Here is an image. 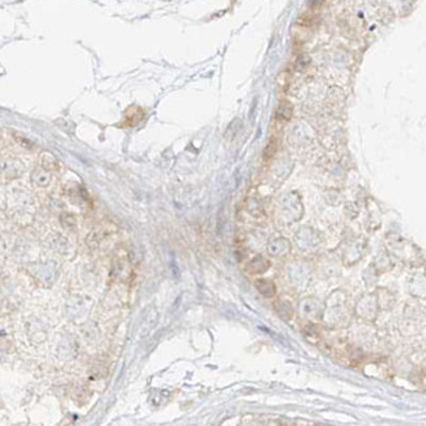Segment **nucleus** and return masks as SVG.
I'll return each mask as SVG.
<instances>
[{
    "mask_svg": "<svg viewBox=\"0 0 426 426\" xmlns=\"http://www.w3.org/2000/svg\"><path fill=\"white\" fill-rule=\"evenodd\" d=\"M144 110L139 106H131L129 107L125 113V118H123V126H135L137 123L142 121Z\"/></svg>",
    "mask_w": 426,
    "mask_h": 426,
    "instance_id": "1",
    "label": "nucleus"
},
{
    "mask_svg": "<svg viewBox=\"0 0 426 426\" xmlns=\"http://www.w3.org/2000/svg\"><path fill=\"white\" fill-rule=\"evenodd\" d=\"M290 117H291V106L287 103H282L277 110V118L288 119Z\"/></svg>",
    "mask_w": 426,
    "mask_h": 426,
    "instance_id": "3",
    "label": "nucleus"
},
{
    "mask_svg": "<svg viewBox=\"0 0 426 426\" xmlns=\"http://www.w3.org/2000/svg\"><path fill=\"white\" fill-rule=\"evenodd\" d=\"M257 284V288L261 291L262 295L265 296H273L274 295V292H276V287H274V284H273L272 281L269 280H260L256 282Z\"/></svg>",
    "mask_w": 426,
    "mask_h": 426,
    "instance_id": "2",
    "label": "nucleus"
},
{
    "mask_svg": "<svg viewBox=\"0 0 426 426\" xmlns=\"http://www.w3.org/2000/svg\"><path fill=\"white\" fill-rule=\"evenodd\" d=\"M265 262H268L265 260V258H262V257H257V258H254L253 261L250 262V266H249V269L250 270H252V272H253V274H256V273H261V272H265L266 269L265 268H261V264H265Z\"/></svg>",
    "mask_w": 426,
    "mask_h": 426,
    "instance_id": "4",
    "label": "nucleus"
}]
</instances>
